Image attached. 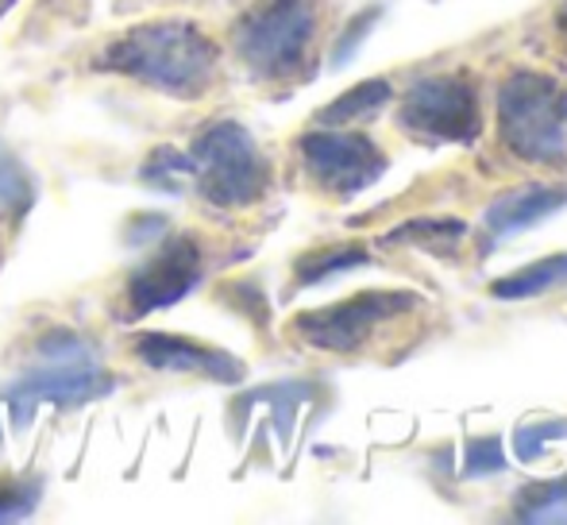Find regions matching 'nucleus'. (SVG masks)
<instances>
[{
    "instance_id": "1",
    "label": "nucleus",
    "mask_w": 567,
    "mask_h": 525,
    "mask_svg": "<svg viewBox=\"0 0 567 525\" xmlns=\"http://www.w3.org/2000/svg\"><path fill=\"white\" fill-rule=\"evenodd\" d=\"M93 66L143 82L147 90H158L166 97L194 101L205 97L209 85L217 82L220 51L197 23L151 20L140 23V28H127L124 35L113 39L93 59Z\"/></svg>"
},
{
    "instance_id": "12",
    "label": "nucleus",
    "mask_w": 567,
    "mask_h": 525,
    "mask_svg": "<svg viewBox=\"0 0 567 525\" xmlns=\"http://www.w3.org/2000/svg\"><path fill=\"white\" fill-rule=\"evenodd\" d=\"M567 286V251L564 256H548V259H537L529 267L514 270V275L498 278L491 286V294L498 301H525V298H537V294H548V290H560Z\"/></svg>"
},
{
    "instance_id": "6",
    "label": "nucleus",
    "mask_w": 567,
    "mask_h": 525,
    "mask_svg": "<svg viewBox=\"0 0 567 525\" xmlns=\"http://www.w3.org/2000/svg\"><path fill=\"white\" fill-rule=\"evenodd\" d=\"M402 128L413 140L433 143H475L483 135L478 93L463 74H436L410 85L398 113Z\"/></svg>"
},
{
    "instance_id": "15",
    "label": "nucleus",
    "mask_w": 567,
    "mask_h": 525,
    "mask_svg": "<svg viewBox=\"0 0 567 525\" xmlns=\"http://www.w3.org/2000/svg\"><path fill=\"white\" fill-rule=\"evenodd\" d=\"M367 262V251L359 244H343V248H329V251H313V256L298 259V286H317L324 278L340 275V270H355Z\"/></svg>"
},
{
    "instance_id": "10",
    "label": "nucleus",
    "mask_w": 567,
    "mask_h": 525,
    "mask_svg": "<svg viewBox=\"0 0 567 525\" xmlns=\"http://www.w3.org/2000/svg\"><path fill=\"white\" fill-rule=\"evenodd\" d=\"M135 356H140L147 368L155 371H178V375H202L209 383H225L236 387L244 383L247 368L236 360V356L220 352V348H209L202 340L189 337H171V332H140L132 340Z\"/></svg>"
},
{
    "instance_id": "21",
    "label": "nucleus",
    "mask_w": 567,
    "mask_h": 525,
    "mask_svg": "<svg viewBox=\"0 0 567 525\" xmlns=\"http://www.w3.org/2000/svg\"><path fill=\"white\" fill-rule=\"evenodd\" d=\"M374 20H379V8H367V12H363V20H351V28L340 35L337 54H332V62H337V66H343V62H348L351 54L359 51V43H363V39H367V31L374 28Z\"/></svg>"
},
{
    "instance_id": "13",
    "label": "nucleus",
    "mask_w": 567,
    "mask_h": 525,
    "mask_svg": "<svg viewBox=\"0 0 567 525\" xmlns=\"http://www.w3.org/2000/svg\"><path fill=\"white\" fill-rule=\"evenodd\" d=\"M390 97H394V90H390L386 78H371V82H359L355 90L340 93L329 109H321V113H317V124H329V128L351 124V121H359V116L379 113L382 105H390Z\"/></svg>"
},
{
    "instance_id": "23",
    "label": "nucleus",
    "mask_w": 567,
    "mask_h": 525,
    "mask_svg": "<svg viewBox=\"0 0 567 525\" xmlns=\"http://www.w3.org/2000/svg\"><path fill=\"white\" fill-rule=\"evenodd\" d=\"M16 4V0H0V16H4L8 12V8H12Z\"/></svg>"
},
{
    "instance_id": "9",
    "label": "nucleus",
    "mask_w": 567,
    "mask_h": 525,
    "mask_svg": "<svg viewBox=\"0 0 567 525\" xmlns=\"http://www.w3.org/2000/svg\"><path fill=\"white\" fill-rule=\"evenodd\" d=\"M202 248L194 236H174L155 251L132 278H127V306L132 317H147L155 309H166L182 301L197 282H202Z\"/></svg>"
},
{
    "instance_id": "18",
    "label": "nucleus",
    "mask_w": 567,
    "mask_h": 525,
    "mask_svg": "<svg viewBox=\"0 0 567 525\" xmlns=\"http://www.w3.org/2000/svg\"><path fill=\"white\" fill-rule=\"evenodd\" d=\"M43 483L39 480H0V522L28 518L39 506Z\"/></svg>"
},
{
    "instance_id": "19",
    "label": "nucleus",
    "mask_w": 567,
    "mask_h": 525,
    "mask_svg": "<svg viewBox=\"0 0 567 525\" xmlns=\"http://www.w3.org/2000/svg\"><path fill=\"white\" fill-rule=\"evenodd\" d=\"M567 436V421H537V425H522L514 433V452H517V460H537L540 452L548 449L553 441H564Z\"/></svg>"
},
{
    "instance_id": "7",
    "label": "nucleus",
    "mask_w": 567,
    "mask_h": 525,
    "mask_svg": "<svg viewBox=\"0 0 567 525\" xmlns=\"http://www.w3.org/2000/svg\"><path fill=\"white\" fill-rule=\"evenodd\" d=\"M417 309V294L410 290H367L355 298H343L337 306L313 309V313H301L293 321L298 337L313 348L324 352H355L367 344L379 325L394 321V317Z\"/></svg>"
},
{
    "instance_id": "17",
    "label": "nucleus",
    "mask_w": 567,
    "mask_h": 525,
    "mask_svg": "<svg viewBox=\"0 0 567 525\" xmlns=\"http://www.w3.org/2000/svg\"><path fill=\"white\" fill-rule=\"evenodd\" d=\"M189 178V155L174 147H158L143 166V182L166 189V194H182V182Z\"/></svg>"
},
{
    "instance_id": "14",
    "label": "nucleus",
    "mask_w": 567,
    "mask_h": 525,
    "mask_svg": "<svg viewBox=\"0 0 567 525\" xmlns=\"http://www.w3.org/2000/svg\"><path fill=\"white\" fill-rule=\"evenodd\" d=\"M467 236L463 220H410V225L394 228L382 244H417V248L449 251L452 244H460Z\"/></svg>"
},
{
    "instance_id": "22",
    "label": "nucleus",
    "mask_w": 567,
    "mask_h": 525,
    "mask_svg": "<svg viewBox=\"0 0 567 525\" xmlns=\"http://www.w3.org/2000/svg\"><path fill=\"white\" fill-rule=\"evenodd\" d=\"M556 28H560V35L567 39V0L560 4V12H556Z\"/></svg>"
},
{
    "instance_id": "11",
    "label": "nucleus",
    "mask_w": 567,
    "mask_h": 525,
    "mask_svg": "<svg viewBox=\"0 0 567 525\" xmlns=\"http://www.w3.org/2000/svg\"><path fill=\"white\" fill-rule=\"evenodd\" d=\"M567 205V189L564 186H522L502 194L498 202L486 209V228L491 236H517L525 228L540 225L553 213H560Z\"/></svg>"
},
{
    "instance_id": "16",
    "label": "nucleus",
    "mask_w": 567,
    "mask_h": 525,
    "mask_svg": "<svg viewBox=\"0 0 567 525\" xmlns=\"http://www.w3.org/2000/svg\"><path fill=\"white\" fill-rule=\"evenodd\" d=\"M35 202V182L23 171V163L12 155V151L0 143V209L12 213V217H23Z\"/></svg>"
},
{
    "instance_id": "5",
    "label": "nucleus",
    "mask_w": 567,
    "mask_h": 525,
    "mask_svg": "<svg viewBox=\"0 0 567 525\" xmlns=\"http://www.w3.org/2000/svg\"><path fill=\"white\" fill-rule=\"evenodd\" d=\"M189 155V178L197 194L220 209H244L262 202L270 186V163L251 140V132L236 121H220L197 135Z\"/></svg>"
},
{
    "instance_id": "20",
    "label": "nucleus",
    "mask_w": 567,
    "mask_h": 525,
    "mask_svg": "<svg viewBox=\"0 0 567 525\" xmlns=\"http://www.w3.org/2000/svg\"><path fill=\"white\" fill-rule=\"evenodd\" d=\"M506 452H502L498 436H486V441H471L467 444V460H463V475L467 480H478V475H494L506 472Z\"/></svg>"
},
{
    "instance_id": "4",
    "label": "nucleus",
    "mask_w": 567,
    "mask_h": 525,
    "mask_svg": "<svg viewBox=\"0 0 567 525\" xmlns=\"http://www.w3.org/2000/svg\"><path fill=\"white\" fill-rule=\"evenodd\" d=\"M317 23H321V0H262L239 16L231 43L255 78L275 82L306 70Z\"/></svg>"
},
{
    "instance_id": "3",
    "label": "nucleus",
    "mask_w": 567,
    "mask_h": 525,
    "mask_svg": "<svg viewBox=\"0 0 567 525\" xmlns=\"http://www.w3.org/2000/svg\"><path fill=\"white\" fill-rule=\"evenodd\" d=\"M498 135L525 163H560L567 151V85L553 74L514 70L498 85Z\"/></svg>"
},
{
    "instance_id": "8",
    "label": "nucleus",
    "mask_w": 567,
    "mask_h": 525,
    "mask_svg": "<svg viewBox=\"0 0 567 525\" xmlns=\"http://www.w3.org/2000/svg\"><path fill=\"white\" fill-rule=\"evenodd\" d=\"M301 163L337 197H355L386 174V155L374 147V140L359 132H309L301 135Z\"/></svg>"
},
{
    "instance_id": "2",
    "label": "nucleus",
    "mask_w": 567,
    "mask_h": 525,
    "mask_svg": "<svg viewBox=\"0 0 567 525\" xmlns=\"http://www.w3.org/2000/svg\"><path fill=\"white\" fill-rule=\"evenodd\" d=\"M43 368L28 371L4 391V402L12 410L16 425H28L35 418L39 405H59V410H74V405L97 402L113 391V375L105 363L97 360L93 344H85L74 332H54L39 344Z\"/></svg>"
}]
</instances>
